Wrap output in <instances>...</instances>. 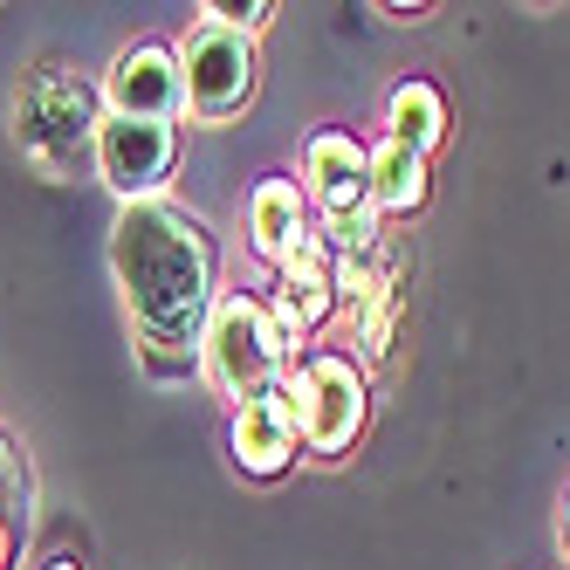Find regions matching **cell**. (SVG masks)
<instances>
[{
	"label": "cell",
	"mask_w": 570,
	"mask_h": 570,
	"mask_svg": "<svg viewBox=\"0 0 570 570\" xmlns=\"http://www.w3.org/2000/svg\"><path fill=\"white\" fill-rule=\"evenodd\" d=\"M248 234H255V255L268 268H282L296 248H309L316 227H309V193H303V179H262L248 193Z\"/></svg>",
	"instance_id": "obj_9"
},
{
	"label": "cell",
	"mask_w": 570,
	"mask_h": 570,
	"mask_svg": "<svg viewBox=\"0 0 570 570\" xmlns=\"http://www.w3.org/2000/svg\"><path fill=\"white\" fill-rule=\"evenodd\" d=\"M49 570H83V563H76V557H56V563H49Z\"/></svg>",
	"instance_id": "obj_16"
},
{
	"label": "cell",
	"mask_w": 570,
	"mask_h": 570,
	"mask_svg": "<svg viewBox=\"0 0 570 570\" xmlns=\"http://www.w3.org/2000/svg\"><path fill=\"white\" fill-rule=\"evenodd\" d=\"M199 21H220V28H234V35H262V28L275 21V0H207V8H199Z\"/></svg>",
	"instance_id": "obj_13"
},
{
	"label": "cell",
	"mask_w": 570,
	"mask_h": 570,
	"mask_svg": "<svg viewBox=\"0 0 570 570\" xmlns=\"http://www.w3.org/2000/svg\"><path fill=\"white\" fill-rule=\"evenodd\" d=\"M104 110L110 117H151V125H173L186 110V83H179V56L166 42H138L110 62L104 76Z\"/></svg>",
	"instance_id": "obj_6"
},
{
	"label": "cell",
	"mask_w": 570,
	"mask_h": 570,
	"mask_svg": "<svg viewBox=\"0 0 570 570\" xmlns=\"http://www.w3.org/2000/svg\"><path fill=\"white\" fill-rule=\"evenodd\" d=\"M331 316H337V289H331V248H323V240H309V248H296L289 262L275 268L268 323H275V337L296 351V344H303V337H316Z\"/></svg>",
	"instance_id": "obj_7"
},
{
	"label": "cell",
	"mask_w": 570,
	"mask_h": 570,
	"mask_svg": "<svg viewBox=\"0 0 570 570\" xmlns=\"http://www.w3.org/2000/svg\"><path fill=\"white\" fill-rule=\"evenodd\" d=\"M179 83H186V110L220 125L255 97V35H234L220 21H193L179 35Z\"/></svg>",
	"instance_id": "obj_4"
},
{
	"label": "cell",
	"mask_w": 570,
	"mask_h": 570,
	"mask_svg": "<svg viewBox=\"0 0 570 570\" xmlns=\"http://www.w3.org/2000/svg\"><path fill=\"white\" fill-rule=\"evenodd\" d=\"M227 446H234V468L240 474H255V481H268V474H282L296 461V426L282 420V405L262 392V399H248V405H234V420H227Z\"/></svg>",
	"instance_id": "obj_10"
},
{
	"label": "cell",
	"mask_w": 570,
	"mask_h": 570,
	"mask_svg": "<svg viewBox=\"0 0 570 570\" xmlns=\"http://www.w3.org/2000/svg\"><path fill=\"white\" fill-rule=\"evenodd\" d=\"M268 399L282 405V420L296 426V440L309 454H344V446L364 433V372L344 351H316L303 364H289Z\"/></svg>",
	"instance_id": "obj_3"
},
{
	"label": "cell",
	"mask_w": 570,
	"mask_h": 570,
	"mask_svg": "<svg viewBox=\"0 0 570 570\" xmlns=\"http://www.w3.org/2000/svg\"><path fill=\"white\" fill-rule=\"evenodd\" d=\"M303 193L316 199V214H372V145H357L351 131H316L303 145Z\"/></svg>",
	"instance_id": "obj_8"
},
{
	"label": "cell",
	"mask_w": 570,
	"mask_h": 570,
	"mask_svg": "<svg viewBox=\"0 0 570 570\" xmlns=\"http://www.w3.org/2000/svg\"><path fill=\"white\" fill-rule=\"evenodd\" d=\"M426 193H433L426 158L399 138H379L372 145V214H420Z\"/></svg>",
	"instance_id": "obj_11"
},
{
	"label": "cell",
	"mask_w": 570,
	"mask_h": 570,
	"mask_svg": "<svg viewBox=\"0 0 570 570\" xmlns=\"http://www.w3.org/2000/svg\"><path fill=\"white\" fill-rule=\"evenodd\" d=\"M110 268L131 303V323L145 351H186L199 364V331L220 303L214 289V240L207 220L186 214L179 199H138L110 227Z\"/></svg>",
	"instance_id": "obj_1"
},
{
	"label": "cell",
	"mask_w": 570,
	"mask_h": 570,
	"mask_svg": "<svg viewBox=\"0 0 570 570\" xmlns=\"http://www.w3.org/2000/svg\"><path fill=\"white\" fill-rule=\"evenodd\" d=\"M14 502L21 495H0V570H14V515H8Z\"/></svg>",
	"instance_id": "obj_14"
},
{
	"label": "cell",
	"mask_w": 570,
	"mask_h": 570,
	"mask_svg": "<svg viewBox=\"0 0 570 570\" xmlns=\"http://www.w3.org/2000/svg\"><path fill=\"white\" fill-rule=\"evenodd\" d=\"M97 173L104 186L138 207V199H158V186L173 179V158H179V131L173 125H151V117H97Z\"/></svg>",
	"instance_id": "obj_5"
},
{
	"label": "cell",
	"mask_w": 570,
	"mask_h": 570,
	"mask_svg": "<svg viewBox=\"0 0 570 570\" xmlns=\"http://www.w3.org/2000/svg\"><path fill=\"white\" fill-rule=\"evenodd\" d=\"M0 454H8V440H0ZM0 495H21V481H0Z\"/></svg>",
	"instance_id": "obj_15"
},
{
	"label": "cell",
	"mask_w": 570,
	"mask_h": 570,
	"mask_svg": "<svg viewBox=\"0 0 570 570\" xmlns=\"http://www.w3.org/2000/svg\"><path fill=\"white\" fill-rule=\"evenodd\" d=\"M385 138H399V145H413L420 158H433L446 145V104H440V90L433 83H399L385 97Z\"/></svg>",
	"instance_id": "obj_12"
},
{
	"label": "cell",
	"mask_w": 570,
	"mask_h": 570,
	"mask_svg": "<svg viewBox=\"0 0 570 570\" xmlns=\"http://www.w3.org/2000/svg\"><path fill=\"white\" fill-rule=\"evenodd\" d=\"M563 550H570V495H563Z\"/></svg>",
	"instance_id": "obj_17"
},
{
	"label": "cell",
	"mask_w": 570,
	"mask_h": 570,
	"mask_svg": "<svg viewBox=\"0 0 570 570\" xmlns=\"http://www.w3.org/2000/svg\"><path fill=\"white\" fill-rule=\"evenodd\" d=\"M282 372H289V344L275 337L268 303L227 289V296L214 303V316H207V331H199V379H207L227 405H248V399H262Z\"/></svg>",
	"instance_id": "obj_2"
}]
</instances>
